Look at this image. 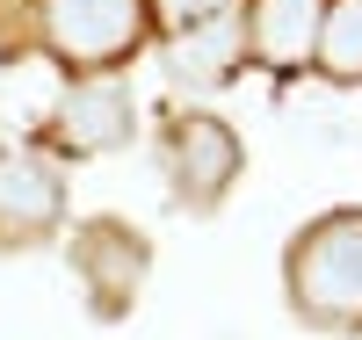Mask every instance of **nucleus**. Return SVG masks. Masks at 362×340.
Instances as JSON below:
<instances>
[{"label":"nucleus","mask_w":362,"mask_h":340,"mask_svg":"<svg viewBox=\"0 0 362 340\" xmlns=\"http://www.w3.org/2000/svg\"><path fill=\"white\" fill-rule=\"evenodd\" d=\"M283 297L319 333H362V203L326 210L283 246Z\"/></svg>","instance_id":"nucleus-1"},{"label":"nucleus","mask_w":362,"mask_h":340,"mask_svg":"<svg viewBox=\"0 0 362 340\" xmlns=\"http://www.w3.org/2000/svg\"><path fill=\"white\" fill-rule=\"evenodd\" d=\"M29 29L80 80H109L116 66H131L153 44L145 0H29Z\"/></svg>","instance_id":"nucleus-2"},{"label":"nucleus","mask_w":362,"mask_h":340,"mask_svg":"<svg viewBox=\"0 0 362 340\" xmlns=\"http://www.w3.org/2000/svg\"><path fill=\"white\" fill-rule=\"evenodd\" d=\"M66 268H73V283L87 297V312H95L102 326H116V319H131V304L145 290L153 239H145L138 225H124V218H87L66 239Z\"/></svg>","instance_id":"nucleus-3"},{"label":"nucleus","mask_w":362,"mask_h":340,"mask_svg":"<svg viewBox=\"0 0 362 340\" xmlns=\"http://www.w3.org/2000/svg\"><path fill=\"white\" fill-rule=\"evenodd\" d=\"M160 167L174 181L181 210H218L232 196L239 167H247V145L225 116L210 109H167V131H160Z\"/></svg>","instance_id":"nucleus-4"},{"label":"nucleus","mask_w":362,"mask_h":340,"mask_svg":"<svg viewBox=\"0 0 362 340\" xmlns=\"http://www.w3.org/2000/svg\"><path fill=\"white\" fill-rule=\"evenodd\" d=\"M138 138V109H131V87L116 80H73L58 109L44 116L37 131V152L58 167V160H109Z\"/></svg>","instance_id":"nucleus-5"},{"label":"nucleus","mask_w":362,"mask_h":340,"mask_svg":"<svg viewBox=\"0 0 362 340\" xmlns=\"http://www.w3.org/2000/svg\"><path fill=\"white\" fill-rule=\"evenodd\" d=\"M66 225V174L37 145H0V246H44Z\"/></svg>","instance_id":"nucleus-6"},{"label":"nucleus","mask_w":362,"mask_h":340,"mask_svg":"<svg viewBox=\"0 0 362 340\" xmlns=\"http://www.w3.org/2000/svg\"><path fill=\"white\" fill-rule=\"evenodd\" d=\"M319 15H326V0H247V58L276 80L312 73Z\"/></svg>","instance_id":"nucleus-7"},{"label":"nucleus","mask_w":362,"mask_h":340,"mask_svg":"<svg viewBox=\"0 0 362 340\" xmlns=\"http://www.w3.org/2000/svg\"><path fill=\"white\" fill-rule=\"evenodd\" d=\"M160 66L174 87H225L239 66H247V0L218 22H196L181 37H160Z\"/></svg>","instance_id":"nucleus-8"},{"label":"nucleus","mask_w":362,"mask_h":340,"mask_svg":"<svg viewBox=\"0 0 362 340\" xmlns=\"http://www.w3.org/2000/svg\"><path fill=\"white\" fill-rule=\"evenodd\" d=\"M312 73L334 80V87H362V0H326Z\"/></svg>","instance_id":"nucleus-9"},{"label":"nucleus","mask_w":362,"mask_h":340,"mask_svg":"<svg viewBox=\"0 0 362 340\" xmlns=\"http://www.w3.org/2000/svg\"><path fill=\"white\" fill-rule=\"evenodd\" d=\"M232 8H239V0H145V22H153V37H181V29L218 22Z\"/></svg>","instance_id":"nucleus-10"}]
</instances>
